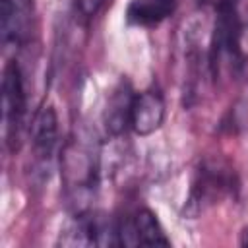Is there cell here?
<instances>
[{
  "instance_id": "8992f818",
  "label": "cell",
  "mask_w": 248,
  "mask_h": 248,
  "mask_svg": "<svg viewBox=\"0 0 248 248\" xmlns=\"http://www.w3.org/2000/svg\"><path fill=\"white\" fill-rule=\"evenodd\" d=\"M31 136V151L35 165L41 167V170H48L56 143H58V116L52 105H43L31 122L29 128Z\"/></svg>"
},
{
  "instance_id": "6da1fadb",
  "label": "cell",
  "mask_w": 248,
  "mask_h": 248,
  "mask_svg": "<svg viewBox=\"0 0 248 248\" xmlns=\"http://www.w3.org/2000/svg\"><path fill=\"white\" fill-rule=\"evenodd\" d=\"M62 186L68 207L74 213L89 209L99 186V149L89 136H72L60 155Z\"/></svg>"
},
{
  "instance_id": "52a82bcc",
  "label": "cell",
  "mask_w": 248,
  "mask_h": 248,
  "mask_svg": "<svg viewBox=\"0 0 248 248\" xmlns=\"http://www.w3.org/2000/svg\"><path fill=\"white\" fill-rule=\"evenodd\" d=\"M120 246H169L161 223L149 209H138L134 215L118 223Z\"/></svg>"
},
{
  "instance_id": "277c9868",
  "label": "cell",
  "mask_w": 248,
  "mask_h": 248,
  "mask_svg": "<svg viewBox=\"0 0 248 248\" xmlns=\"http://www.w3.org/2000/svg\"><path fill=\"white\" fill-rule=\"evenodd\" d=\"M60 246H120L118 223L103 213L91 209L74 213L72 219L60 229Z\"/></svg>"
},
{
  "instance_id": "9c48e42d",
  "label": "cell",
  "mask_w": 248,
  "mask_h": 248,
  "mask_svg": "<svg viewBox=\"0 0 248 248\" xmlns=\"http://www.w3.org/2000/svg\"><path fill=\"white\" fill-rule=\"evenodd\" d=\"M134 95L136 93L130 89L128 81H120L114 87L112 95L108 97L103 122L110 136H120L126 132V128H130V110H132Z\"/></svg>"
},
{
  "instance_id": "ba28073f",
  "label": "cell",
  "mask_w": 248,
  "mask_h": 248,
  "mask_svg": "<svg viewBox=\"0 0 248 248\" xmlns=\"http://www.w3.org/2000/svg\"><path fill=\"white\" fill-rule=\"evenodd\" d=\"M165 120V99L159 89H145L136 93L130 110V128L138 136H149L161 128Z\"/></svg>"
},
{
  "instance_id": "8fae6325",
  "label": "cell",
  "mask_w": 248,
  "mask_h": 248,
  "mask_svg": "<svg viewBox=\"0 0 248 248\" xmlns=\"http://www.w3.org/2000/svg\"><path fill=\"white\" fill-rule=\"evenodd\" d=\"M240 244H242V246H248V229L242 231V234H240Z\"/></svg>"
},
{
  "instance_id": "3957f363",
  "label": "cell",
  "mask_w": 248,
  "mask_h": 248,
  "mask_svg": "<svg viewBox=\"0 0 248 248\" xmlns=\"http://www.w3.org/2000/svg\"><path fill=\"white\" fill-rule=\"evenodd\" d=\"M234 188H236V180L231 167L215 159L202 161L192 180V188L186 203L188 215H198L200 211H203L205 205H211L223 196L232 194Z\"/></svg>"
},
{
  "instance_id": "7a4b0ae2",
  "label": "cell",
  "mask_w": 248,
  "mask_h": 248,
  "mask_svg": "<svg viewBox=\"0 0 248 248\" xmlns=\"http://www.w3.org/2000/svg\"><path fill=\"white\" fill-rule=\"evenodd\" d=\"M27 114V95L21 68L16 60L8 62L2 76V118H4V141L10 151L19 147L21 130Z\"/></svg>"
},
{
  "instance_id": "5b68a950",
  "label": "cell",
  "mask_w": 248,
  "mask_h": 248,
  "mask_svg": "<svg viewBox=\"0 0 248 248\" xmlns=\"http://www.w3.org/2000/svg\"><path fill=\"white\" fill-rule=\"evenodd\" d=\"M33 23V0H2L0 4V31L2 43L8 50L21 48Z\"/></svg>"
},
{
  "instance_id": "30bf717a",
  "label": "cell",
  "mask_w": 248,
  "mask_h": 248,
  "mask_svg": "<svg viewBox=\"0 0 248 248\" xmlns=\"http://www.w3.org/2000/svg\"><path fill=\"white\" fill-rule=\"evenodd\" d=\"M176 0H130L126 6V23L136 27H155L172 16Z\"/></svg>"
}]
</instances>
